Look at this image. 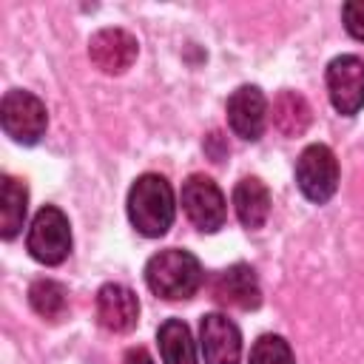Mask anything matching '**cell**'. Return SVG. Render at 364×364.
<instances>
[{"mask_svg": "<svg viewBox=\"0 0 364 364\" xmlns=\"http://www.w3.org/2000/svg\"><path fill=\"white\" fill-rule=\"evenodd\" d=\"M173 216H176V202H173L171 182L159 173H142L128 191L131 225L142 236L156 239V236L168 233V228L173 225Z\"/></svg>", "mask_w": 364, "mask_h": 364, "instance_id": "obj_1", "label": "cell"}, {"mask_svg": "<svg viewBox=\"0 0 364 364\" xmlns=\"http://www.w3.org/2000/svg\"><path fill=\"white\" fill-rule=\"evenodd\" d=\"M145 282L154 296L168 301H185L202 287V264L193 253L168 247L148 259Z\"/></svg>", "mask_w": 364, "mask_h": 364, "instance_id": "obj_2", "label": "cell"}, {"mask_svg": "<svg viewBox=\"0 0 364 364\" xmlns=\"http://www.w3.org/2000/svg\"><path fill=\"white\" fill-rule=\"evenodd\" d=\"M26 247H28L31 259H37L40 264H60L71 253L68 216L54 205L40 208L34 222H31V228H28Z\"/></svg>", "mask_w": 364, "mask_h": 364, "instance_id": "obj_3", "label": "cell"}, {"mask_svg": "<svg viewBox=\"0 0 364 364\" xmlns=\"http://www.w3.org/2000/svg\"><path fill=\"white\" fill-rule=\"evenodd\" d=\"M0 122H3V131L14 142L34 145L46 134L48 114H46V105L40 97H34L31 91L14 88L0 102Z\"/></svg>", "mask_w": 364, "mask_h": 364, "instance_id": "obj_4", "label": "cell"}, {"mask_svg": "<svg viewBox=\"0 0 364 364\" xmlns=\"http://www.w3.org/2000/svg\"><path fill=\"white\" fill-rule=\"evenodd\" d=\"M182 210L202 233H216L228 219L225 196L205 173H193L182 182Z\"/></svg>", "mask_w": 364, "mask_h": 364, "instance_id": "obj_5", "label": "cell"}, {"mask_svg": "<svg viewBox=\"0 0 364 364\" xmlns=\"http://www.w3.org/2000/svg\"><path fill=\"white\" fill-rule=\"evenodd\" d=\"M296 182L299 191L310 202H327L338 188V162L327 145H307L296 162Z\"/></svg>", "mask_w": 364, "mask_h": 364, "instance_id": "obj_6", "label": "cell"}, {"mask_svg": "<svg viewBox=\"0 0 364 364\" xmlns=\"http://www.w3.org/2000/svg\"><path fill=\"white\" fill-rule=\"evenodd\" d=\"M327 91L338 114L353 117L364 108V60L341 54L327 65Z\"/></svg>", "mask_w": 364, "mask_h": 364, "instance_id": "obj_7", "label": "cell"}, {"mask_svg": "<svg viewBox=\"0 0 364 364\" xmlns=\"http://www.w3.org/2000/svg\"><path fill=\"white\" fill-rule=\"evenodd\" d=\"M136 51H139V43L125 28H100L88 40V57L105 74L128 71L136 60Z\"/></svg>", "mask_w": 364, "mask_h": 364, "instance_id": "obj_8", "label": "cell"}, {"mask_svg": "<svg viewBox=\"0 0 364 364\" xmlns=\"http://www.w3.org/2000/svg\"><path fill=\"white\" fill-rule=\"evenodd\" d=\"M199 344H202L205 364H239L242 336H239V327L228 316H222V313L202 316Z\"/></svg>", "mask_w": 364, "mask_h": 364, "instance_id": "obj_9", "label": "cell"}, {"mask_svg": "<svg viewBox=\"0 0 364 364\" xmlns=\"http://www.w3.org/2000/svg\"><path fill=\"white\" fill-rule=\"evenodd\" d=\"M267 102L256 85H242L228 97V125L236 136L256 142L264 131Z\"/></svg>", "mask_w": 364, "mask_h": 364, "instance_id": "obj_10", "label": "cell"}, {"mask_svg": "<svg viewBox=\"0 0 364 364\" xmlns=\"http://www.w3.org/2000/svg\"><path fill=\"white\" fill-rule=\"evenodd\" d=\"M210 293L219 304L228 307H239V310H256L262 301V290H259V279L256 270L250 264H230L222 273H216Z\"/></svg>", "mask_w": 364, "mask_h": 364, "instance_id": "obj_11", "label": "cell"}, {"mask_svg": "<svg viewBox=\"0 0 364 364\" xmlns=\"http://www.w3.org/2000/svg\"><path fill=\"white\" fill-rule=\"evenodd\" d=\"M97 318L111 333H128L139 318L136 293L125 284H102L97 293Z\"/></svg>", "mask_w": 364, "mask_h": 364, "instance_id": "obj_12", "label": "cell"}, {"mask_svg": "<svg viewBox=\"0 0 364 364\" xmlns=\"http://www.w3.org/2000/svg\"><path fill=\"white\" fill-rule=\"evenodd\" d=\"M233 208H236L239 222L247 230H259L267 222V213H270V191L264 188L262 179L245 176L233 188Z\"/></svg>", "mask_w": 364, "mask_h": 364, "instance_id": "obj_13", "label": "cell"}, {"mask_svg": "<svg viewBox=\"0 0 364 364\" xmlns=\"http://www.w3.org/2000/svg\"><path fill=\"white\" fill-rule=\"evenodd\" d=\"M156 344L162 364H199L196 361V347L191 338V330L182 318H168L156 330Z\"/></svg>", "mask_w": 364, "mask_h": 364, "instance_id": "obj_14", "label": "cell"}, {"mask_svg": "<svg viewBox=\"0 0 364 364\" xmlns=\"http://www.w3.org/2000/svg\"><path fill=\"white\" fill-rule=\"evenodd\" d=\"M270 119L284 136H301L313 119V111L301 94L279 91L273 100V108H270Z\"/></svg>", "mask_w": 364, "mask_h": 364, "instance_id": "obj_15", "label": "cell"}, {"mask_svg": "<svg viewBox=\"0 0 364 364\" xmlns=\"http://www.w3.org/2000/svg\"><path fill=\"white\" fill-rule=\"evenodd\" d=\"M26 208H28L26 185L6 173L0 179V236L3 239H14L20 233L23 219H26Z\"/></svg>", "mask_w": 364, "mask_h": 364, "instance_id": "obj_16", "label": "cell"}, {"mask_svg": "<svg viewBox=\"0 0 364 364\" xmlns=\"http://www.w3.org/2000/svg\"><path fill=\"white\" fill-rule=\"evenodd\" d=\"M28 304L37 316L48 318V321H57L65 316L68 310V296H65V287L54 279H37L31 287H28Z\"/></svg>", "mask_w": 364, "mask_h": 364, "instance_id": "obj_17", "label": "cell"}, {"mask_svg": "<svg viewBox=\"0 0 364 364\" xmlns=\"http://www.w3.org/2000/svg\"><path fill=\"white\" fill-rule=\"evenodd\" d=\"M250 364H293V350L282 336H262L250 347Z\"/></svg>", "mask_w": 364, "mask_h": 364, "instance_id": "obj_18", "label": "cell"}, {"mask_svg": "<svg viewBox=\"0 0 364 364\" xmlns=\"http://www.w3.org/2000/svg\"><path fill=\"white\" fill-rule=\"evenodd\" d=\"M341 20L344 28L350 31V37L364 43V0H350L341 6Z\"/></svg>", "mask_w": 364, "mask_h": 364, "instance_id": "obj_19", "label": "cell"}, {"mask_svg": "<svg viewBox=\"0 0 364 364\" xmlns=\"http://www.w3.org/2000/svg\"><path fill=\"white\" fill-rule=\"evenodd\" d=\"M125 364H154V358H151V353L145 347H131L125 353Z\"/></svg>", "mask_w": 364, "mask_h": 364, "instance_id": "obj_20", "label": "cell"}]
</instances>
